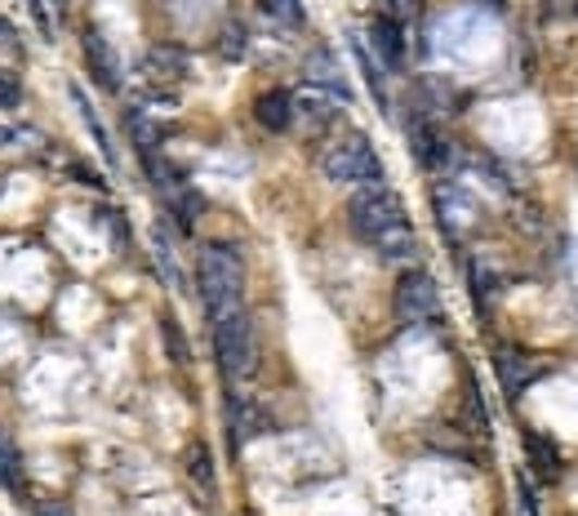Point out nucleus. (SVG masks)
Wrapping results in <instances>:
<instances>
[{"label": "nucleus", "mask_w": 578, "mask_h": 516, "mask_svg": "<svg viewBox=\"0 0 578 516\" xmlns=\"http://www.w3.org/2000/svg\"><path fill=\"white\" fill-rule=\"evenodd\" d=\"M187 473H191V481H197L205 494H214V458H210V450L201 441L191 445V454H187Z\"/></svg>", "instance_id": "obj_14"}, {"label": "nucleus", "mask_w": 578, "mask_h": 516, "mask_svg": "<svg viewBox=\"0 0 578 516\" xmlns=\"http://www.w3.org/2000/svg\"><path fill=\"white\" fill-rule=\"evenodd\" d=\"M36 516H72V507L59 499H45V503H36Z\"/></svg>", "instance_id": "obj_21"}, {"label": "nucleus", "mask_w": 578, "mask_h": 516, "mask_svg": "<svg viewBox=\"0 0 578 516\" xmlns=\"http://www.w3.org/2000/svg\"><path fill=\"white\" fill-rule=\"evenodd\" d=\"M499 369H503L507 397H520V383H525V374H529V369H520V356L516 352H499Z\"/></svg>", "instance_id": "obj_16"}, {"label": "nucleus", "mask_w": 578, "mask_h": 516, "mask_svg": "<svg viewBox=\"0 0 578 516\" xmlns=\"http://www.w3.org/2000/svg\"><path fill=\"white\" fill-rule=\"evenodd\" d=\"M54 5H63V0H54Z\"/></svg>", "instance_id": "obj_23"}, {"label": "nucleus", "mask_w": 578, "mask_h": 516, "mask_svg": "<svg viewBox=\"0 0 578 516\" xmlns=\"http://www.w3.org/2000/svg\"><path fill=\"white\" fill-rule=\"evenodd\" d=\"M197 286H201V299H205L210 316H218V312L240 303V294H246V263H240L236 246H227V241L201 246V254H197Z\"/></svg>", "instance_id": "obj_2"}, {"label": "nucleus", "mask_w": 578, "mask_h": 516, "mask_svg": "<svg viewBox=\"0 0 578 516\" xmlns=\"http://www.w3.org/2000/svg\"><path fill=\"white\" fill-rule=\"evenodd\" d=\"M525 454H529V463H535V473H539L543 481H556V477H561V454H556V445H552L548 437L525 432Z\"/></svg>", "instance_id": "obj_11"}, {"label": "nucleus", "mask_w": 578, "mask_h": 516, "mask_svg": "<svg viewBox=\"0 0 578 516\" xmlns=\"http://www.w3.org/2000/svg\"><path fill=\"white\" fill-rule=\"evenodd\" d=\"M294 116H307L316 129H325L334 116H339V99H334L329 89H316V85H307L299 99H294Z\"/></svg>", "instance_id": "obj_10"}, {"label": "nucleus", "mask_w": 578, "mask_h": 516, "mask_svg": "<svg viewBox=\"0 0 578 516\" xmlns=\"http://www.w3.org/2000/svg\"><path fill=\"white\" fill-rule=\"evenodd\" d=\"M392 307L405 325H418V320H431L441 312V290H437V280H431L423 267H410L401 272L397 280V294H392Z\"/></svg>", "instance_id": "obj_5"}, {"label": "nucleus", "mask_w": 578, "mask_h": 516, "mask_svg": "<svg viewBox=\"0 0 578 516\" xmlns=\"http://www.w3.org/2000/svg\"><path fill=\"white\" fill-rule=\"evenodd\" d=\"M369 40H374L378 59L388 63V67H401V63H405V40H401V23H397V18L378 14L374 27H369Z\"/></svg>", "instance_id": "obj_8"}, {"label": "nucleus", "mask_w": 578, "mask_h": 516, "mask_svg": "<svg viewBox=\"0 0 578 516\" xmlns=\"http://www.w3.org/2000/svg\"><path fill=\"white\" fill-rule=\"evenodd\" d=\"M263 14L276 18L280 27H289V32L303 27V5H299V0H263Z\"/></svg>", "instance_id": "obj_15"}, {"label": "nucleus", "mask_w": 578, "mask_h": 516, "mask_svg": "<svg viewBox=\"0 0 578 516\" xmlns=\"http://www.w3.org/2000/svg\"><path fill=\"white\" fill-rule=\"evenodd\" d=\"M254 116H259V125L272 129V134L289 129V121H294V93H285V89H267V93H259Z\"/></svg>", "instance_id": "obj_7"}, {"label": "nucleus", "mask_w": 578, "mask_h": 516, "mask_svg": "<svg viewBox=\"0 0 578 516\" xmlns=\"http://www.w3.org/2000/svg\"><path fill=\"white\" fill-rule=\"evenodd\" d=\"M18 103H23V85H18L10 72H0V108L10 112V108H18Z\"/></svg>", "instance_id": "obj_19"}, {"label": "nucleus", "mask_w": 578, "mask_h": 516, "mask_svg": "<svg viewBox=\"0 0 578 516\" xmlns=\"http://www.w3.org/2000/svg\"><path fill=\"white\" fill-rule=\"evenodd\" d=\"M348 223H352V231H356L365 246H374L382 259H392V263H405L418 250L401 197L388 192L382 183L361 187V192L348 201Z\"/></svg>", "instance_id": "obj_1"}, {"label": "nucleus", "mask_w": 578, "mask_h": 516, "mask_svg": "<svg viewBox=\"0 0 578 516\" xmlns=\"http://www.w3.org/2000/svg\"><path fill=\"white\" fill-rule=\"evenodd\" d=\"M0 486H5V490L18 486V463H14V450H10L5 437H0Z\"/></svg>", "instance_id": "obj_18"}, {"label": "nucleus", "mask_w": 578, "mask_h": 516, "mask_svg": "<svg viewBox=\"0 0 578 516\" xmlns=\"http://www.w3.org/2000/svg\"><path fill=\"white\" fill-rule=\"evenodd\" d=\"M218 45H223L227 59H240V54H246V45H250V36H246V27H240V23H227Z\"/></svg>", "instance_id": "obj_17"}, {"label": "nucleus", "mask_w": 578, "mask_h": 516, "mask_svg": "<svg viewBox=\"0 0 578 516\" xmlns=\"http://www.w3.org/2000/svg\"><path fill=\"white\" fill-rule=\"evenodd\" d=\"M410 138H414V156L423 165H441L445 161V143H441V134L431 125H410Z\"/></svg>", "instance_id": "obj_13"}, {"label": "nucleus", "mask_w": 578, "mask_h": 516, "mask_svg": "<svg viewBox=\"0 0 578 516\" xmlns=\"http://www.w3.org/2000/svg\"><path fill=\"white\" fill-rule=\"evenodd\" d=\"M321 169H325L329 183H356V187L382 183V161H378V152L369 148L365 134L339 138V143H334V148L321 156Z\"/></svg>", "instance_id": "obj_4"}, {"label": "nucleus", "mask_w": 578, "mask_h": 516, "mask_svg": "<svg viewBox=\"0 0 578 516\" xmlns=\"http://www.w3.org/2000/svg\"><path fill=\"white\" fill-rule=\"evenodd\" d=\"M85 63H89V76L103 89L121 85V59H116V50L108 45V36L99 27H85Z\"/></svg>", "instance_id": "obj_6"}, {"label": "nucleus", "mask_w": 578, "mask_h": 516, "mask_svg": "<svg viewBox=\"0 0 578 516\" xmlns=\"http://www.w3.org/2000/svg\"><path fill=\"white\" fill-rule=\"evenodd\" d=\"M0 45H18V32H14L5 18H0Z\"/></svg>", "instance_id": "obj_22"}, {"label": "nucleus", "mask_w": 578, "mask_h": 516, "mask_svg": "<svg viewBox=\"0 0 578 516\" xmlns=\"http://www.w3.org/2000/svg\"><path fill=\"white\" fill-rule=\"evenodd\" d=\"M165 339H169V352H174V361L178 365H187V343H183V335H178V325L165 316Z\"/></svg>", "instance_id": "obj_20"}, {"label": "nucleus", "mask_w": 578, "mask_h": 516, "mask_svg": "<svg viewBox=\"0 0 578 516\" xmlns=\"http://www.w3.org/2000/svg\"><path fill=\"white\" fill-rule=\"evenodd\" d=\"M72 103L80 108V121H85V129L93 134V143H99V152L108 156V165H116V148H112V138H108V129H103V121H99V112H93L89 108V99H85V93L72 85Z\"/></svg>", "instance_id": "obj_12"}, {"label": "nucleus", "mask_w": 578, "mask_h": 516, "mask_svg": "<svg viewBox=\"0 0 578 516\" xmlns=\"http://www.w3.org/2000/svg\"><path fill=\"white\" fill-rule=\"evenodd\" d=\"M148 76L161 85H178L187 76V54L178 45H152L148 50Z\"/></svg>", "instance_id": "obj_9"}, {"label": "nucleus", "mask_w": 578, "mask_h": 516, "mask_svg": "<svg viewBox=\"0 0 578 516\" xmlns=\"http://www.w3.org/2000/svg\"><path fill=\"white\" fill-rule=\"evenodd\" d=\"M214 352L227 379H250L259 369V339H254V320L246 307H227L214 316Z\"/></svg>", "instance_id": "obj_3"}]
</instances>
